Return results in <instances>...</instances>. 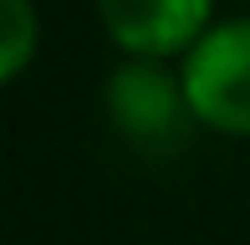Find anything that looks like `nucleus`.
<instances>
[{"label":"nucleus","mask_w":250,"mask_h":245,"mask_svg":"<svg viewBox=\"0 0 250 245\" xmlns=\"http://www.w3.org/2000/svg\"><path fill=\"white\" fill-rule=\"evenodd\" d=\"M194 122L214 133H250V16L214 20L179 66Z\"/></svg>","instance_id":"nucleus-1"},{"label":"nucleus","mask_w":250,"mask_h":245,"mask_svg":"<svg viewBox=\"0 0 250 245\" xmlns=\"http://www.w3.org/2000/svg\"><path fill=\"white\" fill-rule=\"evenodd\" d=\"M102 107H107L112 133L143 153L179 148L194 118L184 97V77L164 72V61H123L102 87Z\"/></svg>","instance_id":"nucleus-2"},{"label":"nucleus","mask_w":250,"mask_h":245,"mask_svg":"<svg viewBox=\"0 0 250 245\" xmlns=\"http://www.w3.org/2000/svg\"><path fill=\"white\" fill-rule=\"evenodd\" d=\"M112 46L128 61H164L174 51H194V41L214 26V0H97Z\"/></svg>","instance_id":"nucleus-3"},{"label":"nucleus","mask_w":250,"mask_h":245,"mask_svg":"<svg viewBox=\"0 0 250 245\" xmlns=\"http://www.w3.org/2000/svg\"><path fill=\"white\" fill-rule=\"evenodd\" d=\"M0 5H5V61H0V77L16 82L26 72L31 51H36V10H31V0H0Z\"/></svg>","instance_id":"nucleus-4"}]
</instances>
